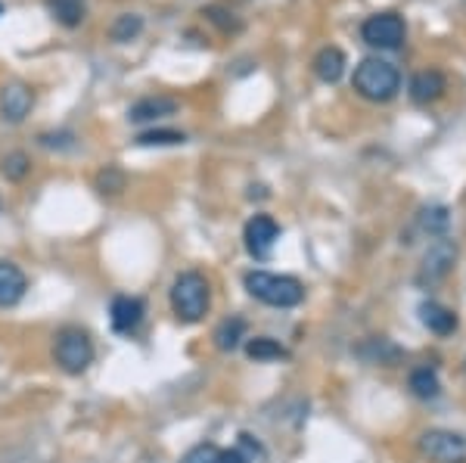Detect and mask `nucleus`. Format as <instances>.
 Here are the masks:
<instances>
[{"label": "nucleus", "mask_w": 466, "mask_h": 463, "mask_svg": "<svg viewBox=\"0 0 466 463\" xmlns=\"http://www.w3.org/2000/svg\"><path fill=\"white\" fill-rule=\"evenodd\" d=\"M168 302L180 324H199L212 305V287H208L206 274L180 271L168 289Z\"/></svg>", "instance_id": "f257e3e1"}, {"label": "nucleus", "mask_w": 466, "mask_h": 463, "mask_svg": "<svg viewBox=\"0 0 466 463\" xmlns=\"http://www.w3.org/2000/svg\"><path fill=\"white\" fill-rule=\"evenodd\" d=\"M246 289L252 298L270 305V308H296L305 298L302 280L289 277V274H270V271H249L246 274Z\"/></svg>", "instance_id": "f03ea898"}, {"label": "nucleus", "mask_w": 466, "mask_h": 463, "mask_svg": "<svg viewBox=\"0 0 466 463\" xmlns=\"http://www.w3.org/2000/svg\"><path fill=\"white\" fill-rule=\"evenodd\" d=\"M355 91L370 103H389L401 91V72L389 59H360L355 69Z\"/></svg>", "instance_id": "7ed1b4c3"}, {"label": "nucleus", "mask_w": 466, "mask_h": 463, "mask_svg": "<svg viewBox=\"0 0 466 463\" xmlns=\"http://www.w3.org/2000/svg\"><path fill=\"white\" fill-rule=\"evenodd\" d=\"M54 357H56L59 370L69 373V377H78V373H85L90 364H94V342H90V336L85 330H78V327H66V330L56 333Z\"/></svg>", "instance_id": "20e7f679"}, {"label": "nucleus", "mask_w": 466, "mask_h": 463, "mask_svg": "<svg viewBox=\"0 0 466 463\" xmlns=\"http://www.w3.org/2000/svg\"><path fill=\"white\" fill-rule=\"evenodd\" d=\"M404 35H408V28L398 13H377L360 25V37L373 50H398L404 44Z\"/></svg>", "instance_id": "39448f33"}, {"label": "nucleus", "mask_w": 466, "mask_h": 463, "mask_svg": "<svg viewBox=\"0 0 466 463\" xmlns=\"http://www.w3.org/2000/svg\"><path fill=\"white\" fill-rule=\"evenodd\" d=\"M420 451L435 463H463L466 460V442L457 432L448 429H430L420 436Z\"/></svg>", "instance_id": "423d86ee"}, {"label": "nucleus", "mask_w": 466, "mask_h": 463, "mask_svg": "<svg viewBox=\"0 0 466 463\" xmlns=\"http://www.w3.org/2000/svg\"><path fill=\"white\" fill-rule=\"evenodd\" d=\"M277 240H280V224L270 218V215H255V218L246 221L243 243H246V249H249L252 258H261V261L270 258Z\"/></svg>", "instance_id": "0eeeda50"}, {"label": "nucleus", "mask_w": 466, "mask_h": 463, "mask_svg": "<svg viewBox=\"0 0 466 463\" xmlns=\"http://www.w3.org/2000/svg\"><path fill=\"white\" fill-rule=\"evenodd\" d=\"M147 317V305L144 298L137 296H116L109 305V320H112V330L118 336H134L140 330Z\"/></svg>", "instance_id": "6e6552de"}, {"label": "nucleus", "mask_w": 466, "mask_h": 463, "mask_svg": "<svg viewBox=\"0 0 466 463\" xmlns=\"http://www.w3.org/2000/svg\"><path fill=\"white\" fill-rule=\"evenodd\" d=\"M35 106V94L22 81H10L0 87V118L6 125H22L28 118V112Z\"/></svg>", "instance_id": "1a4fd4ad"}, {"label": "nucleus", "mask_w": 466, "mask_h": 463, "mask_svg": "<svg viewBox=\"0 0 466 463\" xmlns=\"http://www.w3.org/2000/svg\"><path fill=\"white\" fill-rule=\"evenodd\" d=\"M457 258V246L454 240H435L423 256V265H420V283H439L448 277L451 265Z\"/></svg>", "instance_id": "9d476101"}, {"label": "nucleus", "mask_w": 466, "mask_h": 463, "mask_svg": "<svg viewBox=\"0 0 466 463\" xmlns=\"http://www.w3.org/2000/svg\"><path fill=\"white\" fill-rule=\"evenodd\" d=\"M180 103L175 96L168 94H149V96H140L131 109H127V122L134 125H147V122H159V118H168L175 116Z\"/></svg>", "instance_id": "9b49d317"}, {"label": "nucleus", "mask_w": 466, "mask_h": 463, "mask_svg": "<svg viewBox=\"0 0 466 463\" xmlns=\"http://www.w3.org/2000/svg\"><path fill=\"white\" fill-rule=\"evenodd\" d=\"M28 289V277L19 265L0 258V308H16V305L25 298Z\"/></svg>", "instance_id": "f8f14e48"}, {"label": "nucleus", "mask_w": 466, "mask_h": 463, "mask_svg": "<svg viewBox=\"0 0 466 463\" xmlns=\"http://www.w3.org/2000/svg\"><path fill=\"white\" fill-rule=\"evenodd\" d=\"M445 87H448V81L439 69H423L413 75V81H410V100L426 106V103L439 100V96L445 94Z\"/></svg>", "instance_id": "ddd939ff"}, {"label": "nucleus", "mask_w": 466, "mask_h": 463, "mask_svg": "<svg viewBox=\"0 0 466 463\" xmlns=\"http://www.w3.org/2000/svg\"><path fill=\"white\" fill-rule=\"evenodd\" d=\"M420 320H423V327L435 336H451L457 330V315L451 308L439 302H423L420 305Z\"/></svg>", "instance_id": "4468645a"}, {"label": "nucleus", "mask_w": 466, "mask_h": 463, "mask_svg": "<svg viewBox=\"0 0 466 463\" xmlns=\"http://www.w3.org/2000/svg\"><path fill=\"white\" fill-rule=\"evenodd\" d=\"M314 75L323 81V85H336V81L345 75V54L339 47H323L318 56H314Z\"/></svg>", "instance_id": "2eb2a0df"}, {"label": "nucleus", "mask_w": 466, "mask_h": 463, "mask_svg": "<svg viewBox=\"0 0 466 463\" xmlns=\"http://www.w3.org/2000/svg\"><path fill=\"white\" fill-rule=\"evenodd\" d=\"M246 355L252 361H287L289 348L280 346L277 339H270V336H255V339H246Z\"/></svg>", "instance_id": "dca6fc26"}, {"label": "nucleus", "mask_w": 466, "mask_h": 463, "mask_svg": "<svg viewBox=\"0 0 466 463\" xmlns=\"http://www.w3.org/2000/svg\"><path fill=\"white\" fill-rule=\"evenodd\" d=\"M243 339H249V336H246V320L243 317H228L215 330V346L221 348V352H233V348H239V342Z\"/></svg>", "instance_id": "f3484780"}, {"label": "nucleus", "mask_w": 466, "mask_h": 463, "mask_svg": "<svg viewBox=\"0 0 466 463\" xmlns=\"http://www.w3.org/2000/svg\"><path fill=\"white\" fill-rule=\"evenodd\" d=\"M140 32H144V16H137V13H122V16H116V22L109 25V37L116 44L134 41V37H140Z\"/></svg>", "instance_id": "a211bd4d"}, {"label": "nucleus", "mask_w": 466, "mask_h": 463, "mask_svg": "<svg viewBox=\"0 0 466 463\" xmlns=\"http://www.w3.org/2000/svg\"><path fill=\"white\" fill-rule=\"evenodd\" d=\"M410 392L417 395V398H439L441 392V383H439V373L432 367H417L410 373Z\"/></svg>", "instance_id": "6ab92c4d"}, {"label": "nucleus", "mask_w": 466, "mask_h": 463, "mask_svg": "<svg viewBox=\"0 0 466 463\" xmlns=\"http://www.w3.org/2000/svg\"><path fill=\"white\" fill-rule=\"evenodd\" d=\"M50 10H54V16L63 22L66 28L81 25V19H85V6H81V0H50Z\"/></svg>", "instance_id": "aec40b11"}, {"label": "nucleus", "mask_w": 466, "mask_h": 463, "mask_svg": "<svg viewBox=\"0 0 466 463\" xmlns=\"http://www.w3.org/2000/svg\"><path fill=\"white\" fill-rule=\"evenodd\" d=\"M96 190L103 193V196H116V193L125 190V171L118 166H106L96 175Z\"/></svg>", "instance_id": "412c9836"}, {"label": "nucleus", "mask_w": 466, "mask_h": 463, "mask_svg": "<svg viewBox=\"0 0 466 463\" xmlns=\"http://www.w3.org/2000/svg\"><path fill=\"white\" fill-rule=\"evenodd\" d=\"M28 171H32V159L25 153H10L4 159V177L6 181H25Z\"/></svg>", "instance_id": "4be33fe9"}, {"label": "nucleus", "mask_w": 466, "mask_h": 463, "mask_svg": "<svg viewBox=\"0 0 466 463\" xmlns=\"http://www.w3.org/2000/svg\"><path fill=\"white\" fill-rule=\"evenodd\" d=\"M184 134L180 131H144L137 137V146H177V144H184Z\"/></svg>", "instance_id": "5701e85b"}, {"label": "nucleus", "mask_w": 466, "mask_h": 463, "mask_svg": "<svg viewBox=\"0 0 466 463\" xmlns=\"http://www.w3.org/2000/svg\"><path fill=\"white\" fill-rule=\"evenodd\" d=\"M448 208H441V206H435V208H426L423 212V227L430 230V234H445V227H448Z\"/></svg>", "instance_id": "b1692460"}, {"label": "nucleus", "mask_w": 466, "mask_h": 463, "mask_svg": "<svg viewBox=\"0 0 466 463\" xmlns=\"http://www.w3.org/2000/svg\"><path fill=\"white\" fill-rule=\"evenodd\" d=\"M215 460H218V448L212 442L193 445L190 451L180 458V463H215Z\"/></svg>", "instance_id": "393cba45"}, {"label": "nucleus", "mask_w": 466, "mask_h": 463, "mask_svg": "<svg viewBox=\"0 0 466 463\" xmlns=\"http://www.w3.org/2000/svg\"><path fill=\"white\" fill-rule=\"evenodd\" d=\"M41 146H72V134H41Z\"/></svg>", "instance_id": "a878e982"}, {"label": "nucleus", "mask_w": 466, "mask_h": 463, "mask_svg": "<svg viewBox=\"0 0 466 463\" xmlns=\"http://www.w3.org/2000/svg\"><path fill=\"white\" fill-rule=\"evenodd\" d=\"M215 463H249V458H246L239 448H228V451H218V460Z\"/></svg>", "instance_id": "bb28decb"}, {"label": "nucleus", "mask_w": 466, "mask_h": 463, "mask_svg": "<svg viewBox=\"0 0 466 463\" xmlns=\"http://www.w3.org/2000/svg\"><path fill=\"white\" fill-rule=\"evenodd\" d=\"M0 13H4V4H0Z\"/></svg>", "instance_id": "cd10ccee"}]
</instances>
